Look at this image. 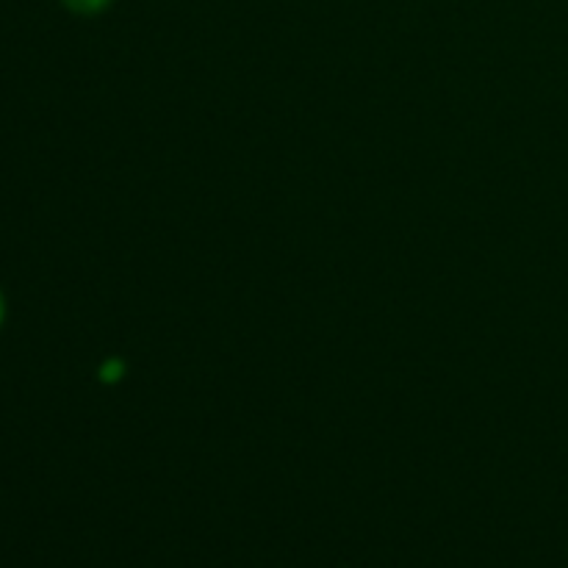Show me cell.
<instances>
[{
    "instance_id": "1",
    "label": "cell",
    "mask_w": 568,
    "mask_h": 568,
    "mask_svg": "<svg viewBox=\"0 0 568 568\" xmlns=\"http://www.w3.org/2000/svg\"><path fill=\"white\" fill-rule=\"evenodd\" d=\"M72 11H81V14H94V11L103 9L109 0H64Z\"/></svg>"
},
{
    "instance_id": "2",
    "label": "cell",
    "mask_w": 568,
    "mask_h": 568,
    "mask_svg": "<svg viewBox=\"0 0 568 568\" xmlns=\"http://www.w3.org/2000/svg\"><path fill=\"white\" fill-rule=\"evenodd\" d=\"M3 314H6V308H3V294H0V322H3Z\"/></svg>"
}]
</instances>
